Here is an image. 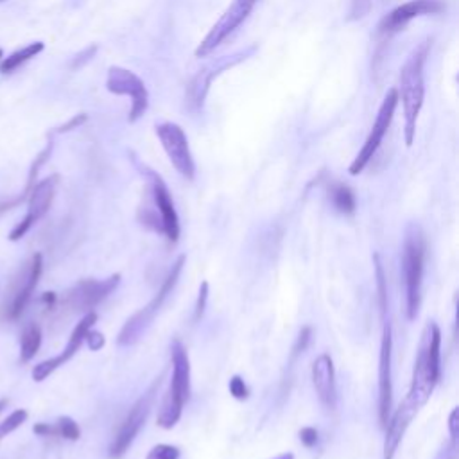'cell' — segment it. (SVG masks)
<instances>
[{
    "label": "cell",
    "instance_id": "e0dca14e",
    "mask_svg": "<svg viewBox=\"0 0 459 459\" xmlns=\"http://www.w3.org/2000/svg\"><path fill=\"white\" fill-rule=\"evenodd\" d=\"M148 174L149 180H151L153 200H155L158 217H160L162 221V230H164L165 237L169 239V243L176 244L180 239V219L178 214H176V208H174L169 189H167V185H165L164 180L158 174H155L153 171H148Z\"/></svg>",
    "mask_w": 459,
    "mask_h": 459
},
{
    "label": "cell",
    "instance_id": "5b68a950",
    "mask_svg": "<svg viewBox=\"0 0 459 459\" xmlns=\"http://www.w3.org/2000/svg\"><path fill=\"white\" fill-rule=\"evenodd\" d=\"M187 262V255H180L178 260L174 262L173 268L169 269V273L165 277V280L162 282L160 291L156 293L155 298L149 302L148 305L144 309H140L133 318L126 321V325L122 327L121 334H119V345L122 347H130V345H135V343L139 341L140 336L146 334V330L151 327V323L155 321L156 314L160 312L162 305L165 304V300L169 298V295L174 291L176 284H178V278L183 271V266Z\"/></svg>",
    "mask_w": 459,
    "mask_h": 459
},
{
    "label": "cell",
    "instance_id": "484cf974",
    "mask_svg": "<svg viewBox=\"0 0 459 459\" xmlns=\"http://www.w3.org/2000/svg\"><path fill=\"white\" fill-rule=\"evenodd\" d=\"M27 416H29V413H27L26 409H17V411L11 413V415L0 424V443H2L4 438H8L9 434L17 431L18 427L24 424V422L27 420Z\"/></svg>",
    "mask_w": 459,
    "mask_h": 459
},
{
    "label": "cell",
    "instance_id": "ac0fdd59",
    "mask_svg": "<svg viewBox=\"0 0 459 459\" xmlns=\"http://www.w3.org/2000/svg\"><path fill=\"white\" fill-rule=\"evenodd\" d=\"M420 411V408L413 402L411 399H404V402L400 404L397 411L391 415V418H388L386 422L384 429H386V440H384V459H393L397 454V449H399L400 442H402L404 434L409 429L413 418L416 416V413Z\"/></svg>",
    "mask_w": 459,
    "mask_h": 459
},
{
    "label": "cell",
    "instance_id": "e575fe53",
    "mask_svg": "<svg viewBox=\"0 0 459 459\" xmlns=\"http://www.w3.org/2000/svg\"><path fill=\"white\" fill-rule=\"evenodd\" d=\"M33 431H35V434H38V436H44V438L58 436L56 425H51V424H36L35 427H33Z\"/></svg>",
    "mask_w": 459,
    "mask_h": 459
},
{
    "label": "cell",
    "instance_id": "5bb4252c",
    "mask_svg": "<svg viewBox=\"0 0 459 459\" xmlns=\"http://www.w3.org/2000/svg\"><path fill=\"white\" fill-rule=\"evenodd\" d=\"M391 350H393V338H391V323L384 314V329H382L381 357H379V420L384 427L391 413L393 404V381H391Z\"/></svg>",
    "mask_w": 459,
    "mask_h": 459
},
{
    "label": "cell",
    "instance_id": "1f68e13d",
    "mask_svg": "<svg viewBox=\"0 0 459 459\" xmlns=\"http://www.w3.org/2000/svg\"><path fill=\"white\" fill-rule=\"evenodd\" d=\"M85 341H87L88 348H90L92 352H97L104 347L106 339H104V336L101 332H96V330L90 329L87 332V338H85Z\"/></svg>",
    "mask_w": 459,
    "mask_h": 459
},
{
    "label": "cell",
    "instance_id": "ffe728a7",
    "mask_svg": "<svg viewBox=\"0 0 459 459\" xmlns=\"http://www.w3.org/2000/svg\"><path fill=\"white\" fill-rule=\"evenodd\" d=\"M241 60H243V58H239V56L221 58V60L217 61V63L207 65L203 70H200V74L192 79L191 87H189V103H191L192 106H196V108H200L201 104H203L205 97H207L208 88H210V85H212V79L216 78V76L221 74L223 70L237 65Z\"/></svg>",
    "mask_w": 459,
    "mask_h": 459
},
{
    "label": "cell",
    "instance_id": "4dcf8cb0",
    "mask_svg": "<svg viewBox=\"0 0 459 459\" xmlns=\"http://www.w3.org/2000/svg\"><path fill=\"white\" fill-rule=\"evenodd\" d=\"M300 440L304 443L307 449H312V447H316L318 442H320V434L314 427H304V429L300 431Z\"/></svg>",
    "mask_w": 459,
    "mask_h": 459
},
{
    "label": "cell",
    "instance_id": "603a6c76",
    "mask_svg": "<svg viewBox=\"0 0 459 459\" xmlns=\"http://www.w3.org/2000/svg\"><path fill=\"white\" fill-rule=\"evenodd\" d=\"M330 198H332L334 207L338 208L341 214L356 212V196H354L350 187H347L345 183H336V185L330 187Z\"/></svg>",
    "mask_w": 459,
    "mask_h": 459
},
{
    "label": "cell",
    "instance_id": "836d02e7",
    "mask_svg": "<svg viewBox=\"0 0 459 459\" xmlns=\"http://www.w3.org/2000/svg\"><path fill=\"white\" fill-rule=\"evenodd\" d=\"M87 121V115H76L74 119H72V121H69L67 122V124H63V126H60L56 130V133H67V131H72V130H76V128H79L83 124V122Z\"/></svg>",
    "mask_w": 459,
    "mask_h": 459
},
{
    "label": "cell",
    "instance_id": "4fadbf2b",
    "mask_svg": "<svg viewBox=\"0 0 459 459\" xmlns=\"http://www.w3.org/2000/svg\"><path fill=\"white\" fill-rule=\"evenodd\" d=\"M255 2L257 0H234V4L226 9L225 15L219 18V22L205 36V40L200 44L198 51H196V56L205 58L212 51H216V49L246 20L248 15L252 13Z\"/></svg>",
    "mask_w": 459,
    "mask_h": 459
},
{
    "label": "cell",
    "instance_id": "ab89813d",
    "mask_svg": "<svg viewBox=\"0 0 459 459\" xmlns=\"http://www.w3.org/2000/svg\"><path fill=\"white\" fill-rule=\"evenodd\" d=\"M0 2H4V0H0Z\"/></svg>",
    "mask_w": 459,
    "mask_h": 459
},
{
    "label": "cell",
    "instance_id": "7a4b0ae2",
    "mask_svg": "<svg viewBox=\"0 0 459 459\" xmlns=\"http://www.w3.org/2000/svg\"><path fill=\"white\" fill-rule=\"evenodd\" d=\"M429 44H424L413 51L408 61L400 70V90H397L399 99H402L404 119H406V144L411 146L416 133V121L424 106L425 97V72L424 65L427 60Z\"/></svg>",
    "mask_w": 459,
    "mask_h": 459
},
{
    "label": "cell",
    "instance_id": "f546056e",
    "mask_svg": "<svg viewBox=\"0 0 459 459\" xmlns=\"http://www.w3.org/2000/svg\"><path fill=\"white\" fill-rule=\"evenodd\" d=\"M207 300H208V282H201L200 286V296H198V302H196L194 309V321H200L205 314V309H207Z\"/></svg>",
    "mask_w": 459,
    "mask_h": 459
},
{
    "label": "cell",
    "instance_id": "f35d334b",
    "mask_svg": "<svg viewBox=\"0 0 459 459\" xmlns=\"http://www.w3.org/2000/svg\"><path fill=\"white\" fill-rule=\"evenodd\" d=\"M2 56H4V54H2V49H0V60H2Z\"/></svg>",
    "mask_w": 459,
    "mask_h": 459
},
{
    "label": "cell",
    "instance_id": "8d00e7d4",
    "mask_svg": "<svg viewBox=\"0 0 459 459\" xmlns=\"http://www.w3.org/2000/svg\"><path fill=\"white\" fill-rule=\"evenodd\" d=\"M275 459H295V454H291V452H286V454H280L278 458Z\"/></svg>",
    "mask_w": 459,
    "mask_h": 459
},
{
    "label": "cell",
    "instance_id": "d6a6232c",
    "mask_svg": "<svg viewBox=\"0 0 459 459\" xmlns=\"http://www.w3.org/2000/svg\"><path fill=\"white\" fill-rule=\"evenodd\" d=\"M311 334H312V329L311 327H304V329L300 330V336L298 339H296V345H295V356H298L300 352H304L305 348L309 347V343H311Z\"/></svg>",
    "mask_w": 459,
    "mask_h": 459
},
{
    "label": "cell",
    "instance_id": "6da1fadb",
    "mask_svg": "<svg viewBox=\"0 0 459 459\" xmlns=\"http://www.w3.org/2000/svg\"><path fill=\"white\" fill-rule=\"evenodd\" d=\"M440 377H442V330L434 321H429L422 334L408 399H411L420 409L424 408L440 382Z\"/></svg>",
    "mask_w": 459,
    "mask_h": 459
},
{
    "label": "cell",
    "instance_id": "7402d4cb",
    "mask_svg": "<svg viewBox=\"0 0 459 459\" xmlns=\"http://www.w3.org/2000/svg\"><path fill=\"white\" fill-rule=\"evenodd\" d=\"M40 347H42V329L36 323H29L24 329L22 338H20V359H22V363H29L38 354Z\"/></svg>",
    "mask_w": 459,
    "mask_h": 459
},
{
    "label": "cell",
    "instance_id": "83f0119b",
    "mask_svg": "<svg viewBox=\"0 0 459 459\" xmlns=\"http://www.w3.org/2000/svg\"><path fill=\"white\" fill-rule=\"evenodd\" d=\"M230 393L232 397L237 400H246L250 397V390H248L246 382L243 381V377H239V375H234V377L230 379Z\"/></svg>",
    "mask_w": 459,
    "mask_h": 459
},
{
    "label": "cell",
    "instance_id": "2e32d148",
    "mask_svg": "<svg viewBox=\"0 0 459 459\" xmlns=\"http://www.w3.org/2000/svg\"><path fill=\"white\" fill-rule=\"evenodd\" d=\"M443 9H445L443 0H411V2H406V4L393 9V11L382 20L381 26H379V35L390 38L395 33L402 31L404 27L408 26L411 20H415V18L424 17V15L440 13Z\"/></svg>",
    "mask_w": 459,
    "mask_h": 459
},
{
    "label": "cell",
    "instance_id": "ba28073f",
    "mask_svg": "<svg viewBox=\"0 0 459 459\" xmlns=\"http://www.w3.org/2000/svg\"><path fill=\"white\" fill-rule=\"evenodd\" d=\"M399 101V94H397L395 88H391V90L386 94L381 108H379L377 119L373 122V128L368 135V139H366L363 149H361L359 155L356 156V160L352 162L350 169H348L352 176H357V174L363 173V171L366 169V165L370 164V160L375 156V153L379 151L382 140H384L386 133H388V130H390L391 126V121H393L395 110H397Z\"/></svg>",
    "mask_w": 459,
    "mask_h": 459
},
{
    "label": "cell",
    "instance_id": "8fae6325",
    "mask_svg": "<svg viewBox=\"0 0 459 459\" xmlns=\"http://www.w3.org/2000/svg\"><path fill=\"white\" fill-rule=\"evenodd\" d=\"M58 182H60V176H58V174H52V176L42 180V182L36 183V185L31 189L27 216L11 230L9 241H13V243L20 241V239L33 228V225L38 223L40 219L49 212V208H51L52 201H54V196H56Z\"/></svg>",
    "mask_w": 459,
    "mask_h": 459
},
{
    "label": "cell",
    "instance_id": "d6986e66",
    "mask_svg": "<svg viewBox=\"0 0 459 459\" xmlns=\"http://www.w3.org/2000/svg\"><path fill=\"white\" fill-rule=\"evenodd\" d=\"M312 382H314V390L320 402L329 411H334L338 404V388H336L334 361L329 354H323L312 363Z\"/></svg>",
    "mask_w": 459,
    "mask_h": 459
},
{
    "label": "cell",
    "instance_id": "44dd1931",
    "mask_svg": "<svg viewBox=\"0 0 459 459\" xmlns=\"http://www.w3.org/2000/svg\"><path fill=\"white\" fill-rule=\"evenodd\" d=\"M44 49H45V45L42 44V42H35V44H29L27 47L13 52L11 56H8L2 60V63H0V72H2V74H11V72L17 70L18 67L24 65V63H27L29 60H33V58L38 56L40 52L44 51Z\"/></svg>",
    "mask_w": 459,
    "mask_h": 459
},
{
    "label": "cell",
    "instance_id": "277c9868",
    "mask_svg": "<svg viewBox=\"0 0 459 459\" xmlns=\"http://www.w3.org/2000/svg\"><path fill=\"white\" fill-rule=\"evenodd\" d=\"M425 237L418 225L406 228L402 248V271L406 286V312L409 320H416L422 305V284L425 268Z\"/></svg>",
    "mask_w": 459,
    "mask_h": 459
},
{
    "label": "cell",
    "instance_id": "cb8c5ba5",
    "mask_svg": "<svg viewBox=\"0 0 459 459\" xmlns=\"http://www.w3.org/2000/svg\"><path fill=\"white\" fill-rule=\"evenodd\" d=\"M51 155H52V142L49 144L47 148H45L42 153H40L38 156H36V160L33 162V165H31L29 176H27L26 191H24V194H22L24 198H27V196H29V192H31V189H33V187L36 185V178H38L40 169H42V167H44L45 164H47V160H49V158H51Z\"/></svg>",
    "mask_w": 459,
    "mask_h": 459
},
{
    "label": "cell",
    "instance_id": "9c48e42d",
    "mask_svg": "<svg viewBox=\"0 0 459 459\" xmlns=\"http://www.w3.org/2000/svg\"><path fill=\"white\" fill-rule=\"evenodd\" d=\"M156 135L160 139L164 151L169 156L171 164L174 165V169L178 171L183 178L194 180L196 164L185 131L174 122H164L160 126H156Z\"/></svg>",
    "mask_w": 459,
    "mask_h": 459
},
{
    "label": "cell",
    "instance_id": "9a60e30c",
    "mask_svg": "<svg viewBox=\"0 0 459 459\" xmlns=\"http://www.w3.org/2000/svg\"><path fill=\"white\" fill-rule=\"evenodd\" d=\"M96 321H97L96 312L94 311L87 312V314L83 316V320L79 321L78 325H76L74 332L70 334L65 350L61 352L60 356L51 357V359L44 361V363L36 364L35 368H33V379H35L36 382H44L45 379L51 375V373H54L58 368H60V366H63L65 363H69V361L79 352L81 345L85 343V338H87V332L90 329H94Z\"/></svg>",
    "mask_w": 459,
    "mask_h": 459
},
{
    "label": "cell",
    "instance_id": "52a82bcc",
    "mask_svg": "<svg viewBox=\"0 0 459 459\" xmlns=\"http://www.w3.org/2000/svg\"><path fill=\"white\" fill-rule=\"evenodd\" d=\"M44 271V259L40 253H35L31 257V260L26 264V268L20 271L18 278L11 284L9 289V298L6 300V304L2 305V316L8 321H17L22 316L24 311L29 305L33 293H35L38 280Z\"/></svg>",
    "mask_w": 459,
    "mask_h": 459
},
{
    "label": "cell",
    "instance_id": "4316f807",
    "mask_svg": "<svg viewBox=\"0 0 459 459\" xmlns=\"http://www.w3.org/2000/svg\"><path fill=\"white\" fill-rule=\"evenodd\" d=\"M180 456H182V452H180L178 447L160 443V445L153 447L146 459H180Z\"/></svg>",
    "mask_w": 459,
    "mask_h": 459
},
{
    "label": "cell",
    "instance_id": "30bf717a",
    "mask_svg": "<svg viewBox=\"0 0 459 459\" xmlns=\"http://www.w3.org/2000/svg\"><path fill=\"white\" fill-rule=\"evenodd\" d=\"M121 284V275L115 273L106 280H81L63 298V307L74 312H90L104 298H108Z\"/></svg>",
    "mask_w": 459,
    "mask_h": 459
},
{
    "label": "cell",
    "instance_id": "f1b7e54d",
    "mask_svg": "<svg viewBox=\"0 0 459 459\" xmlns=\"http://www.w3.org/2000/svg\"><path fill=\"white\" fill-rule=\"evenodd\" d=\"M373 6H375V0H354L350 9V18L357 20V18L366 17L372 11Z\"/></svg>",
    "mask_w": 459,
    "mask_h": 459
},
{
    "label": "cell",
    "instance_id": "d590c367",
    "mask_svg": "<svg viewBox=\"0 0 459 459\" xmlns=\"http://www.w3.org/2000/svg\"><path fill=\"white\" fill-rule=\"evenodd\" d=\"M449 431H451V442H458V408L449 418Z\"/></svg>",
    "mask_w": 459,
    "mask_h": 459
},
{
    "label": "cell",
    "instance_id": "74e56055",
    "mask_svg": "<svg viewBox=\"0 0 459 459\" xmlns=\"http://www.w3.org/2000/svg\"><path fill=\"white\" fill-rule=\"evenodd\" d=\"M6 406H8V399H2V400H0V411H2V409H4Z\"/></svg>",
    "mask_w": 459,
    "mask_h": 459
},
{
    "label": "cell",
    "instance_id": "3957f363",
    "mask_svg": "<svg viewBox=\"0 0 459 459\" xmlns=\"http://www.w3.org/2000/svg\"><path fill=\"white\" fill-rule=\"evenodd\" d=\"M171 363H173V377L158 413V425L164 429H173L178 424L183 406L191 397V361L187 348L180 339L171 343Z\"/></svg>",
    "mask_w": 459,
    "mask_h": 459
},
{
    "label": "cell",
    "instance_id": "7c38bea8",
    "mask_svg": "<svg viewBox=\"0 0 459 459\" xmlns=\"http://www.w3.org/2000/svg\"><path fill=\"white\" fill-rule=\"evenodd\" d=\"M106 87H108L112 94L131 97V122H135L146 113L149 104L148 88H146L142 79L139 76H135L131 70L121 69V67H112L108 72V79H106Z\"/></svg>",
    "mask_w": 459,
    "mask_h": 459
},
{
    "label": "cell",
    "instance_id": "d4e9b609",
    "mask_svg": "<svg viewBox=\"0 0 459 459\" xmlns=\"http://www.w3.org/2000/svg\"><path fill=\"white\" fill-rule=\"evenodd\" d=\"M54 425H56L58 436L63 438V440H69V442H78L79 436H81V429H79V425L76 424L72 418H69V416H61V418H58V422Z\"/></svg>",
    "mask_w": 459,
    "mask_h": 459
},
{
    "label": "cell",
    "instance_id": "8992f818",
    "mask_svg": "<svg viewBox=\"0 0 459 459\" xmlns=\"http://www.w3.org/2000/svg\"><path fill=\"white\" fill-rule=\"evenodd\" d=\"M162 384V375L149 386V390L140 397L137 402L131 406V409L128 411L126 418L122 420L121 427H119L117 434L113 438L112 445L108 449V458L110 459H121L124 458L130 447L133 445L135 438L140 433L142 425L148 420L149 413H151L153 404H155L156 393H158V388Z\"/></svg>",
    "mask_w": 459,
    "mask_h": 459
}]
</instances>
